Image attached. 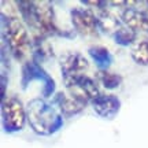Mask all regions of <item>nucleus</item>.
<instances>
[{
	"label": "nucleus",
	"mask_w": 148,
	"mask_h": 148,
	"mask_svg": "<svg viewBox=\"0 0 148 148\" xmlns=\"http://www.w3.org/2000/svg\"><path fill=\"white\" fill-rule=\"evenodd\" d=\"M90 56L93 58L96 63L100 67H106L107 64H110L111 62V55L108 52V49L104 47H93L89 49Z\"/></svg>",
	"instance_id": "4468645a"
},
{
	"label": "nucleus",
	"mask_w": 148,
	"mask_h": 148,
	"mask_svg": "<svg viewBox=\"0 0 148 148\" xmlns=\"http://www.w3.org/2000/svg\"><path fill=\"white\" fill-rule=\"evenodd\" d=\"M64 85H66V89L69 90L70 96L75 97L77 100L82 101L85 104L88 101L92 103L101 95L96 81L85 74L64 78Z\"/></svg>",
	"instance_id": "7ed1b4c3"
},
{
	"label": "nucleus",
	"mask_w": 148,
	"mask_h": 148,
	"mask_svg": "<svg viewBox=\"0 0 148 148\" xmlns=\"http://www.w3.org/2000/svg\"><path fill=\"white\" fill-rule=\"evenodd\" d=\"M4 34L12 55L16 59H23L30 51V40L26 27L14 16L4 18Z\"/></svg>",
	"instance_id": "f03ea898"
},
{
	"label": "nucleus",
	"mask_w": 148,
	"mask_h": 148,
	"mask_svg": "<svg viewBox=\"0 0 148 148\" xmlns=\"http://www.w3.org/2000/svg\"><path fill=\"white\" fill-rule=\"evenodd\" d=\"M3 126L7 132H19L26 121V110L19 99L14 96L4 97L1 103Z\"/></svg>",
	"instance_id": "20e7f679"
},
{
	"label": "nucleus",
	"mask_w": 148,
	"mask_h": 148,
	"mask_svg": "<svg viewBox=\"0 0 148 148\" xmlns=\"http://www.w3.org/2000/svg\"><path fill=\"white\" fill-rule=\"evenodd\" d=\"M121 26L122 23L116 19V16H114L110 12H103L100 18H99V27L103 32H107L110 34H115Z\"/></svg>",
	"instance_id": "9b49d317"
},
{
	"label": "nucleus",
	"mask_w": 148,
	"mask_h": 148,
	"mask_svg": "<svg viewBox=\"0 0 148 148\" xmlns=\"http://www.w3.org/2000/svg\"><path fill=\"white\" fill-rule=\"evenodd\" d=\"M71 23L74 29L82 36H96L99 27V18L86 8H74L71 11Z\"/></svg>",
	"instance_id": "423d86ee"
},
{
	"label": "nucleus",
	"mask_w": 148,
	"mask_h": 148,
	"mask_svg": "<svg viewBox=\"0 0 148 148\" xmlns=\"http://www.w3.org/2000/svg\"><path fill=\"white\" fill-rule=\"evenodd\" d=\"M132 58L140 64H148V38H143L133 44Z\"/></svg>",
	"instance_id": "ddd939ff"
},
{
	"label": "nucleus",
	"mask_w": 148,
	"mask_h": 148,
	"mask_svg": "<svg viewBox=\"0 0 148 148\" xmlns=\"http://www.w3.org/2000/svg\"><path fill=\"white\" fill-rule=\"evenodd\" d=\"M136 33L137 32H134L133 29L127 27L126 25H122V26L119 27V30L114 34V37H115V41L118 42V44L127 45V44L134 42V40H136Z\"/></svg>",
	"instance_id": "2eb2a0df"
},
{
	"label": "nucleus",
	"mask_w": 148,
	"mask_h": 148,
	"mask_svg": "<svg viewBox=\"0 0 148 148\" xmlns=\"http://www.w3.org/2000/svg\"><path fill=\"white\" fill-rule=\"evenodd\" d=\"M26 119L37 134L48 136L58 130L63 123L62 112L44 99H33L26 106Z\"/></svg>",
	"instance_id": "f257e3e1"
},
{
	"label": "nucleus",
	"mask_w": 148,
	"mask_h": 148,
	"mask_svg": "<svg viewBox=\"0 0 148 148\" xmlns=\"http://www.w3.org/2000/svg\"><path fill=\"white\" fill-rule=\"evenodd\" d=\"M88 66V60L78 52H66L60 56V70L64 78L82 75Z\"/></svg>",
	"instance_id": "0eeeda50"
},
{
	"label": "nucleus",
	"mask_w": 148,
	"mask_h": 148,
	"mask_svg": "<svg viewBox=\"0 0 148 148\" xmlns=\"http://www.w3.org/2000/svg\"><path fill=\"white\" fill-rule=\"evenodd\" d=\"M92 107L96 114H99L103 118H112L119 111L121 101L112 95H100L92 101Z\"/></svg>",
	"instance_id": "1a4fd4ad"
},
{
	"label": "nucleus",
	"mask_w": 148,
	"mask_h": 148,
	"mask_svg": "<svg viewBox=\"0 0 148 148\" xmlns=\"http://www.w3.org/2000/svg\"><path fill=\"white\" fill-rule=\"evenodd\" d=\"M32 29L37 30L38 34L42 37L56 33L52 5L48 1H34V18Z\"/></svg>",
	"instance_id": "39448f33"
},
{
	"label": "nucleus",
	"mask_w": 148,
	"mask_h": 148,
	"mask_svg": "<svg viewBox=\"0 0 148 148\" xmlns=\"http://www.w3.org/2000/svg\"><path fill=\"white\" fill-rule=\"evenodd\" d=\"M96 81L103 85L106 89H115L121 85V77L107 70H99L96 73Z\"/></svg>",
	"instance_id": "f8f14e48"
},
{
	"label": "nucleus",
	"mask_w": 148,
	"mask_h": 148,
	"mask_svg": "<svg viewBox=\"0 0 148 148\" xmlns=\"http://www.w3.org/2000/svg\"><path fill=\"white\" fill-rule=\"evenodd\" d=\"M122 23L134 32H148V12L136 8H125L122 12Z\"/></svg>",
	"instance_id": "6e6552de"
},
{
	"label": "nucleus",
	"mask_w": 148,
	"mask_h": 148,
	"mask_svg": "<svg viewBox=\"0 0 148 148\" xmlns=\"http://www.w3.org/2000/svg\"><path fill=\"white\" fill-rule=\"evenodd\" d=\"M55 101H56V106L59 107L60 112L66 116H71L74 114H77L86 106L85 103L77 100L75 97L66 95V93H58L55 97Z\"/></svg>",
	"instance_id": "9d476101"
}]
</instances>
